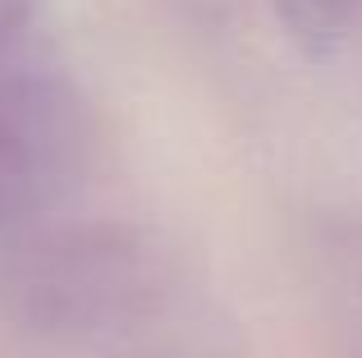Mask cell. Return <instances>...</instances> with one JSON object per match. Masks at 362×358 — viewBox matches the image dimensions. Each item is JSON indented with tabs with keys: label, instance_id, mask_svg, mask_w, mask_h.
Returning a JSON list of instances; mask_svg holds the SVG:
<instances>
[{
	"label": "cell",
	"instance_id": "6da1fadb",
	"mask_svg": "<svg viewBox=\"0 0 362 358\" xmlns=\"http://www.w3.org/2000/svg\"><path fill=\"white\" fill-rule=\"evenodd\" d=\"M42 171V129L23 92L0 83V216H14L37 193Z\"/></svg>",
	"mask_w": 362,
	"mask_h": 358
},
{
	"label": "cell",
	"instance_id": "7a4b0ae2",
	"mask_svg": "<svg viewBox=\"0 0 362 358\" xmlns=\"http://www.w3.org/2000/svg\"><path fill=\"white\" fill-rule=\"evenodd\" d=\"M275 9H280V23L289 28V37L308 51L330 46L349 18V0H275Z\"/></svg>",
	"mask_w": 362,
	"mask_h": 358
}]
</instances>
